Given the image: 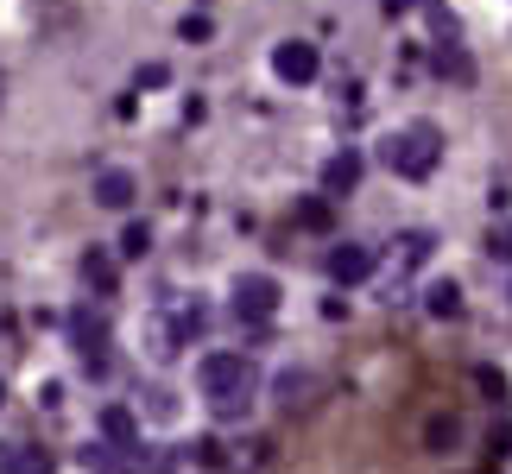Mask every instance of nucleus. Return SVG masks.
<instances>
[{
    "mask_svg": "<svg viewBox=\"0 0 512 474\" xmlns=\"http://www.w3.org/2000/svg\"><path fill=\"white\" fill-rule=\"evenodd\" d=\"M196 386H203V399L215 418H247L253 405V361L247 354H209V361H196Z\"/></svg>",
    "mask_w": 512,
    "mask_h": 474,
    "instance_id": "nucleus-1",
    "label": "nucleus"
},
{
    "mask_svg": "<svg viewBox=\"0 0 512 474\" xmlns=\"http://www.w3.org/2000/svg\"><path fill=\"white\" fill-rule=\"evenodd\" d=\"M380 158H386V171H399V177H430L437 171V158H443V133L430 127V121H405V127H392L386 140H380Z\"/></svg>",
    "mask_w": 512,
    "mask_h": 474,
    "instance_id": "nucleus-2",
    "label": "nucleus"
},
{
    "mask_svg": "<svg viewBox=\"0 0 512 474\" xmlns=\"http://www.w3.org/2000/svg\"><path fill=\"white\" fill-rule=\"evenodd\" d=\"M272 310H279V285L266 272H241L234 279V316L241 323H272Z\"/></svg>",
    "mask_w": 512,
    "mask_h": 474,
    "instance_id": "nucleus-3",
    "label": "nucleus"
},
{
    "mask_svg": "<svg viewBox=\"0 0 512 474\" xmlns=\"http://www.w3.org/2000/svg\"><path fill=\"white\" fill-rule=\"evenodd\" d=\"M317 70H323V57H317V45H304V38H285V45L272 51V76H279V83H310Z\"/></svg>",
    "mask_w": 512,
    "mask_h": 474,
    "instance_id": "nucleus-4",
    "label": "nucleus"
},
{
    "mask_svg": "<svg viewBox=\"0 0 512 474\" xmlns=\"http://www.w3.org/2000/svg\"><path fill=\"white\" fill-rule=\"evenodd\" d=\"M367 272H373V247H361V241L329 247V279H336V285H361Z\"/></svg>",
    "mask_w": 512,
    "mask_h": 474,
    "instance_id": "nucleus-5",
    "label": "nucleus"
},
{
    "mask_svg": "<svg viewBox=\"0 0 512 474\" xmlns=\"http://www.w3.org/2000/svg\"><path fill=\"white\" fill-rule=\"evenodd\" d=\"M354 184H361V152H336V158L323 165V190L342 196V190H354Z\"/></svg>",
    "mask_w": 512,
    "mask_h": 474,
    "instance_id": "nucleus-6",
    "label": "nucleus"
},
{
    "mask_svg": "<svg viewBox=\"0 0 512 474\" xmlns=\"http://www.w3.org/2000/svg\"><path fill=\"white\" fill-rule=\"evenodd\" d=\"M0 474H51V462H45V449L0 443Z\"/></svg>",
    "mask_w": 512,
    "mask_h": 474,
    "instance_id": "nucleus-7",
    "label": "nucleus"
},
{
    "mask_svg": "<svg viewBox=\"0 0 512 474\" xmlns=\"http://www.w3.org/2000/svg\"><path fill=\"white\" fill-rule=\"evenodd\" d=\"M95 203L127 209V203H133V177H127V171H102V177H95Z\"/></svg>",
    "mask_w": 512,
    "mask_h": 474,
    "instance_id": "nucleus-8",
    "label": "nucleus"
},
{
    "mask_svg": "<svg viewBox=\"0 0 512 474\" xmlns=\"http://www.w3.org/2000/svg\"><path fill=\"white\" fill-rule=\"evenodd\" d=\"M430 316H462V291H456V279L430 285Z\"/></svg>",
    "mask_w": 512,
    "mask_h": 474,
    "instance_id": "nucleus-9",
    "label": "nucleus"
},
{
    "mask_svg": "<svg viewBox=\"0 0 512 474\" xmlns=\"http://www.w3.org/2000/svg\"><path fill=\"white\" fill-rule=\"evenodd\" d=\"M83 279L102 285V291H114V260H108V253H89V260H83Z\"/></svg>",
    "mask_w": 512,
    "mask_h": 474,
    "instance_id": "nucleus-10",
    "label": "nucleus"
},
{
    "mask_svg": "<svg viewBox=\"0 0 512 474\" xmlns=\"http://www.w3.org/2000/svg\"><path fill=\"white\" fill-rule=\"evenodd\" d=\"M487 253H494L500 266H512V222H500L494 234H487Z\"/></svg>",
    "mask_w": 512,
    "mask_h": 474,
    "instance_id": "nucleus-11",
    "label": "nucleus"
},
{
    "mask_svg": "<svg viewBox=\"0 0 512 474\" xmlns=\"http://www.w3.org/2000/svg\"><path fill=\"white\" fill-rule=\"evenodd\" d=\"M298 222L304 228H329V203H298Z\"/></svg>",
    "mask_w": 512,
    "mask_h": 474,
    "instance_id": "nucleus-12",
    "label": "nucleus"
}]
</instances>
